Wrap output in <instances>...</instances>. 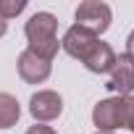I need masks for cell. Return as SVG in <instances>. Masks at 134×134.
<instances>
[{"label":"cell","mask_w":134,"mask_h":134,"mask_svg":"<svg viewBox=\"0 0 134 134\" xmlns=\"http://www.w3.org/2000/svg\"><path fill=\"white\" fill-rule=\"evenodd\" d=\"M24 32H26V40H29V50L32 53H37L45 60H53L55 58L60 42H58V19L53 13H47V11L34 13L26 21Z\"/></svg>","instance_id":"6da1fadb"},{"label":"cell","mask_w":134,"mask_h":134,"mask_svg":"<svg viewBox=\"0 0 134 134\" xmlns=\"http://www.w3.org/2000/svg\"><path fill=\"white\" fill-rule=\"evenodd\" d=\"M129 110H131V97H108V100H100L92 110V121L97 126V131H105V134H113L116 129L126 126L129 121Z\"/></svg>","instance_id":"7a4b0ae2"},{"label":"cell","mask_w":134,"mask_h":134,"mask_svg":"<svg viewBox=\"0 0 134 134\" xmlns=\"http://www.w3.org/2000/svg\"><path fill=\"white\" fill-rule=\"evenodd\" d=\"M110 19H113L110 5L100 3V0H84V3H79V8H76V24L90 29V32H95L97 37L110 26Z\"/></svg>","instance_id":"3957f363"},{"label":"cell","mask_w":134,"mask_h":134,"mask_svg":"<svg viewBox=\"0 0 134 134\" xmlns=\"http://www.w3.org/2000/svg\"><path fill=\"white\" fill-rule=\"evenodd\" d=\"M97 34L95 32H90V29H84V26H79V24H74L69 32L63 34V40H60V47L69 53L71 58H79V60H84L87 55H90V50L97 45Z\"/></svg>","instance_id":"277c9868"},{"label":"cell","mask_w":134,"mask_h":134,"mask_svg":"<svg viewBox=\"0 0 134 134\" xmlns=\"http://www.w3.org/2000/svg\"><path fill=\"white\" fill-rule=\"evenodd\" d=\"M108 90L116 92L118 97H129L134 92V60L126 53L124 55H116V66H113V71H110Z\"/></svg>","instance_id":"5b68a950"},{"label":"cell","mask_w":134,"mask_h":134,"mask_svg":"<svg viewBox=\"0 0 134 134\" xmlns=\"http://www.w3.org/2000/svg\"><path fill=\"white\" fill-rule=\"evenodd\" d=\"M60 110H63V100H60V95L53 92V90H40V92H34L32 100H29V113H32L37 121H53V118L60 116Z\"/></svg>","instance_id":"8992f818"},{"label":"cell","mask_w":134,"mask_h":134,"mask_svg":"<svg viewBox=\"0 0 134 134\" xmlns=\"http://www.w3.org/2000/svg\"><path fill=\"white\" fill-rule=\"evenodd\" d=\"M19 76L29 84H42L47 76H50V60L40 58L37 53H32L29 47L19 55Z\"/></svg>","instance_id":"52a82bcc"},{"label":"cell","mask_w":134,"mask_h":134,"mask_svg":"<svg viewBox=\"0 0 134 134\" xmlns=\"http://www.w3.org/2000/svg\"><path fill=\"white\" fill-rule=\"evenodd\" d=\"M82 63L87 66L92 74H110L113 66H116V53H113V47H110L108 42H100V40H97V45L90 50V55H87Z\"/></svg>","instance_id":"ba28073f"},{"label":"cell","mask_w":134,"mask_h":134,"mask_svg":"<svg viewBox=\"0 0 134 134\" xmlns=\"http://www.w3.org/2000/svg\"><path fill=\"white\" fill-rule=\"evenodd\" d=\"M19 116H21L19 100L13 95H8V92H0V126H3V129L13 126L19 121Z\"/></svg>","instance_id":"9c48e42d"},{"label":"cell","mask_w":134,"mask_h":134,"mask_svg":"<svg viewBox=\"0 0 134 134\" xmlns=\"http://www.w3.org/2000/svg\"><path fill=\"white\" fill-rule=\"evenodd\" d=\"M24 8H26V0H0V16H3L5 21L19 16Z\"/></svg>","instance_id":"30bf717a"},{"label":"cell","mask_w":134,"mask_h":134,"mask_svg":"<svg viewBox=\"0 0 134 134\" xmlns=\"http://www.w3.org/2000/svg\"><path fill=\"white\" fill-rule=\"evenodd\" d=\"M26 134H55V129H50V126H45V124H34V126L26 129Z\"/></svg>","instance_id":"8fae6325"},{"label":"cell","mask_w":134,"mask_h":134,"mask_svg":"<svg viewBox=\"0 0 134 134\" xmlns=\"http://www.w3.org/2000/svg\"><path fill=\"white\" fill-rule=\"evenodd\" d=\"M126 55L134 60V32L129 34V40H126Z\"/></svg>","instance_id":"7c38bea8"},{"label":"cell","mask_w":134,"mask_h":134,"mask_svg":"<svg viewBox=\"0 0 134 134\" xmlns=\"http://www.w3.org/2000/svg\"><path fill=\"white\" fill-rule=\"evenodd\" d=\"M126 126L134 131V97H131V110H129V121H126Z\"/></svg>","instance_id":"4fadbf2b"},{"label":"cell","mask_w":134,"mask_h":134,"mask_svg":"<svg viewBox=\"0 0 134 134\" xmlns=\"http://www.w3.org/2000/svg\"><path fill=\"white\" fill-rule=\"evenodd\" d=\"M5 32H8V21H5V19H3V16H0V37H3V34H5Z\"/></svg>","instance_id":"5bb4252c"}]
</instances>
